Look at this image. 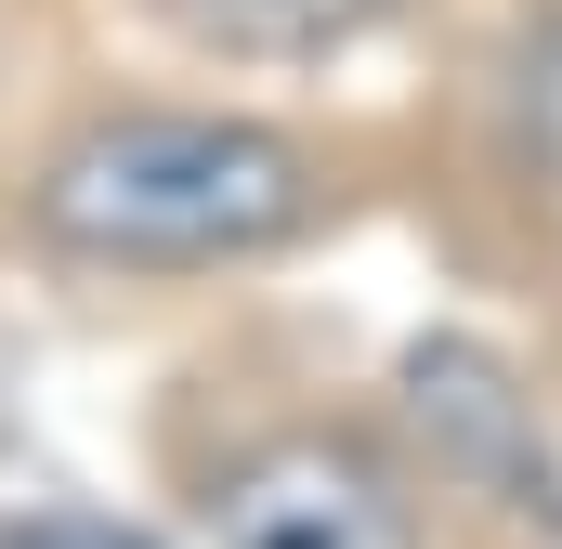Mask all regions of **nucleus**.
Instances as JSON below:
<instances>
[{"mask_svg":"<svg viewBox=\"0 0 562 549\" xmlns=\"http://www.w3.org/2000/svg\"><path fill=\"white\" fill-rule=\"evenodd\" d=\"M210 549H419V497L353 432H276L210 484Z\"/></svg>","mask_w":562,"mask_h":549,"instance_id":"obj_2","label":"nucleus"},{"mask_svg":"<svg viewBox=\"0 0 562 549\" xmlns=\"http://www.w3.org/2000/svg\"><path fill=\"white\" fill-rule=\"evenodd\" d=\"M157 13H170V40L210 53V66H327V53L380 40L406 0H157Z\"/></svg>","mask_w":562,"mask_h":549,"instance_id":"obj_3","label":"nucleus"},{"mask_svg":"<svg viewBox=\"0 0 562 549\" xmlns=\"http://www.w3.org/2000/svg\"><path fill=\"white\" fill-rule=\"evenodd\" d=\"M497 132H510V170H524V197H550V210H562V13L510 40V79H497Z\"/></svg>","mask_w":562,"mask_h":549,"instance_id":"obj_4","label":"nucleus"},{"mask_svg":"<svg viewBox=\"0 0 562 549\" xmlns=\"http://www.w3.org/2000/svg\"><path fill=\"white\" fill-rule=\"evenodd\" d=\"M314 210H327V157L276 119H223V105H105L26 183V223L105 274L262 262Z\"/></svg>","mask_w":562,"mask_h":549,"instance_id":"obj_1","label":"nucleus"},{"mask_svg":"<svg viewBox=\"0 0 562 549\" xmlns=\"http://www.w3.org/2000/svg\"><path fill=\"white\" fill-rule=\"evenodd\" d=\"M0 549H132V537H105V524H13Z\"/></svg>","mask_w":562,"mask_h":549,"instance_id":"obj_5","label":"nucleus"}]
</instances>
